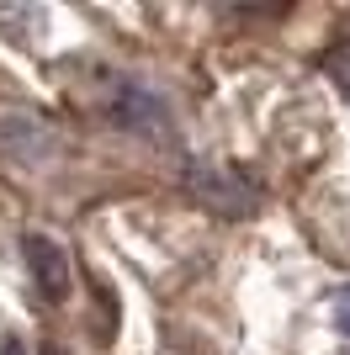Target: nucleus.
<instances>
[{
	"label": "nucleus",
	"instance_id": "2",
	"mask_svg": "<svg viewBox=\"0 0 350 355\" xmlns=\"http://www.w3.org/2000/svg\"><path fill=\"white\" fill-rule=\"evenodd\" d=\"M22 254H27V270H32V282H38V297L43 302H69V254L43 234L22 239Z\"/></svg>",
	"mask_w": 350,
	"mask_h": 355
},
{
	"label": "nucleus",
	"instance_id": "1",
	"mask_svg": "<svg viewBox=\"0 0 350 355\" xmlns=\"http://www.w3.org/2000/svg\"><path fill=\"white\" fill-rule=\"evenodd\" d=\"M191 186H197V196L212 212H228V218H239V212H249L260 202V186L244 180L239 170H228V164H207L202 175H191Z\"/></svg>",
	"mask_w": 350,
	"mask_h": 355
},
{
	"label": "nucleus",
	"instance_id": "3",
	"mask_svg": "<svg viewBox=\"0 0 350 355\" xmlns=\"http://www.w3.org/2000/svg\"><path fill=\"white\" fill-rule=\"evenodd\" d=\"M106 101H112V117H117V122H128L133 133H165V128H170L165 106L154 101L144 85H133V80H112Z\"/></svg>",
	"mask_w": 350,
	"mask_h": 355
},
{
	"label": "nucleus",
	"instance_id": "5",
	"mask_svg": "<svg viewBox=\"0 0 350 355\" xmlns=\"http://www.w3.org/2000/svg\"><path fill=\"white\" fill-rule=\"evenodd\" d=\"M335 324H340V329L350 334V286H345V292L335 297Z\"/></svg>",
	"mask_w": 350,
	"mask_h": 355
},
{
	"label": "nucleus",
	"instance_id": "4",
	"mask_svg": "<svg viewBox=\"0 0 350 355\" xmlns=\"http://www.w3.org/2000/svg\"><path fill=\"white\" fill-rule=\"evenodd\" d=\"M324 74H329V80H335V85L350 96V37H345V43H335L329 53H324Z\"/></svg>",
	"mask_w": 350,
	"mask_h": 355
},
{
	"label": "nucleus",
	"instance_id": "6",
	"mask_svg": "<svg viewBox=\"0 0 350 355\" xmlns=\"http://www.w3.org/2000/svg\"><path fill=\"white\" fill-rule=\"evenodd\" d=\"M0 355H27V350H22L16 340H6V345H0Z\"/></svg>",
	"mask_w": 350,
	"mask_h": 355
},
{
	"label": "nucleus",
	"instance_id": "7",
	"mask_svg": "<svg viewBox=\"0 0 350 355\" xmlns=\"http://www.w3.org/2000/svg\"><path fill=\"white\" fill-rule=\"evenodd\" d=\"M43 355H69V350H64V345H43Z\"/></svg>",
	"mask_w": 350,
	"mask_h": 355
}]
</instances>
